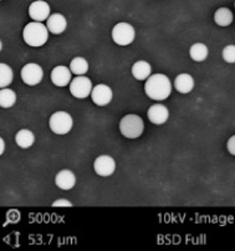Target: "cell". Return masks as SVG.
<instances>
[{"mask_svg":"<svg viewBox=\"0 0 235 251\" xmlns=\"http://www.w3.org/2000/svg\"><path fill=\"white\" fill-rule=\"evenodd\" d=\"M145 93L150 99L162 101L167 99L172 93V84L167 75L150 74L145 83Z\"/></svg>","mask_w":235,"mask_h":251,"instance_id":"obj_1","label":"cell"},{"mask_svg":"<svg viewBox=\"0 0 235 251\" xmlns=\"http://www.w3.org/2000/svg\"><path fill=\"white\" fill-rule=\"evenodd\" d=\"M22 39L30 47H43L49 39V29L43 23L31 22L25 25L22 30Z\"/></svg>","mask_w":235,"mask_h":251,"instance_id":"obj_2","label":"cell"},{"mask_svg":"<svg viewBox=\"0 0 235 251\" xmlns=\"http://www.w3.org/2000/svg\"><path fill=\"white\" fill-rule=\"evenodd\" d=\"M145 130V123L142 118L136 114H127L120 122V131L125 138L137 139L140 138Z\"/></svg>","mask_w":235,"mask_h":251,"instance_id":"obj_3","label":"cell"},{"mask_svg":"<svg viewBox=\"0 0 235 251\" xmlns=\"http://www.w3.org/2000/svg\"><path fill=\"white\" fill-rule=\"evenodd\" d=\"M74 126V119L66 111H56L49 119V127L56 135H66Z\"/></svg>","mask_w":235,"mask_h":251,"instance_id":"obj_4","label":"cell"},{"mask_svg":"<svg viewBox=\"0 0 235 251\" xmlns=\"http://www.w3.org/2000/svg\"><path fill=\"white\" fill-rule=\"evenodd\" d=\"M136 38V30L128 23H117L112 29V40L120 47L132 44Z\"/></svg>","mask_w":235,"mask_h":251,"instance_id":"obj_5","label":"cell"},{"mask_svg":"<svg viewBox=\"0 0 235 251\" xmlns=\"http://www.w3.org/2000/svg\"><path fill=\"white\" fill-rule=\"evenodd\" d=\"M70 88V93L76 99H86L91 95L92 91V81L88 79L85 75H77L71 80V83L68 84Z\"/></svg>","mask_w":235,"mask_h":251,"instance_id":"obj_6","label":"cell"},{"mask_svg":"<svg viewBox=\"0 0 235 251\" xmlns=\"http://www.w3.org/2000/svg\"><path fill=\"white\" fill-rule=\"evenodd\" d=\"M44 77V70L36 63H29L21 69V80L26 85L35 86L41 83Z\"/></svg>","mask_w":235,"mask_h":251,"instance_id":"obj_7","label":"cell"},{"mask_svg":"<svg viewBox=\"0 0 235 251\" xmlns=\"http://www.w3.org/2000/svg\"><path fill=\"white\" fill-rule=\"evenodd\" d=\"M93 170L97 175L102 177L111 176L116 170V161L109 155H100L96 157L93 163Z\"/></svg>","mask_w":235,"mask_h":251,"instance_id":"obj_8","label":"cell"},{"mask_svg":"<svg viewBox=\"0 0 235 251\" xmlns=\"http://www.w3.org/2000/svg\"><path fill=\"white\" fill-rule=\"evenodd\" d=\"M91 99L92 102L97 106H106L113 99V91L106 84H99L92 88L91 91Z\"/></svg>","mask_w":235,"mask_h":251,"instance_id":"obj_9","label":"cell"},{"mask_svg":"<svg viewBox=\"0 0 235 251\" xmlns=\"http://www.w3.org/2000/svg\"><path fill=\"white\" fill-rule=\"evenodd\" d=\"M29 17L34 22L43 23L50 17V5L44 0H35L29 5Z\"/></svg>","mask_w":235,"mask_h":251,"instance_id":"obj_10","label":"cell"},{"mask_svg":"<svg viewBox=\"0 0 235 251\" xmlns=\"http://www.w3.org/2000/svg\"><path fill=\"white\" fill-rule=\"evenodd\" d=\"M72 80V73L70 68L65 65H58L55 67L51 72V81L55 86L64 88L67 86Z\"/></svg>","mask_w":235,"mask_h":251,"instance_id":"obj_11","label":"cell"},{"mask_svg":"<svg viewBox=\"0 0 235 251\" xmlns=\"http://www.w3.org/2000/svg\"><path fill=\"white\" fill-rule=\"evenodd\" d=\"M147 116L150 122L154 125H163L170 118V110L166 105L154 104L150 105L147 110Z\"/></svg>","mask_w":235,"mask_h":251,"instance_id":"obj_12","label":"cell"},{"mask_svg":"<svg viewBox=\"0 0 235 251\" xmlns=\"http://www.w3.org/2000/svg\"><path fill=\"white\" fill-rule=\"evenodd\" d=\"M55 184L61 190H71L76 185V176L71 170L64 169V170L59 171L55 176Z\"/></svg>","mask_w":235,"mask_h":251,"instance_id":"obj_13","label":"cell"},{"mask_svg":"<svg viewBox=\"0 0 235 251\" xmlns=\"http://www.w3.org/2000/svg\"><path fill=\"white\" fill-rule=\"evenodd\" d=\"M46 26L49 29V33L59 35V34H63L67 28V20L60 13L50 14V17L46 20Z\"/></svg>","mask_w":235,"mask_h":251,"instance_id":"obj_14","label":"cell"},{"mask_svg":"<svg viewBox=\"0 0 235 251\" xmlns=\"http://www.w3.org/2000/svg\"><path fill=\"white\" fill-rule=\"evenodd\" d=\"M174 88L181 94H188L194 88V79L191 74L182 73L178 75L174 80Z\"/></svg>","mask_w":235,"mask_h":251,"instance_id":"obj_15","label":"cell"},{"mask_svg":"<svg viewBox=\"0 0 235 251\" xmlns=\"http://www.w3.org/2000/svg\"><path fill=\"white\" fill-rule=\"evenodd\" d=\"M131 73L136 80H147L150 74H152V67L146 60H138L132 65Z\"/></svg>","mask_w":235,"mask_h":251,"instance_id":"obj_16","label":"cell"},{"mask_svg":"<svg viewBox=\"0 0 235 251\" xmlns=\"http://www.w3.org/2000/svg\"><path fill=\"white\" fill-rule=\"evenodd\" d=\"M15 141H17L18 147L21 149H29L35 143V135L31 130L21 129L15 135Z\"/></svg>","mask_w":235,"mask_h":251,"instance_id":"obj_17","label":"cell"},{"mask_svg":"<svg viewBox=\"0 0 235 251\" xmlns=\"http://www.w3.org/2000/svg\"><path fill=\"white\" fill-rule=\"evenodd\" d=\"M189 55L194 61H204L209 55L208 47L203 43H195L189 49Z\"/></svg>","mask_w":235,"mask_h":251,"instance_id":"obj_18","label":"cell"},{"mask_svg":"<svg viewBox=\"0 0 235 251\" xmlns=\"http://www.w3.org/2000/svg\"><path fill=\"white\" fill-rule=\"evenodd\" d=\"M214 22L219 26H228L233 23V13L228 8H219L214 13Z\"/></svg>","mask_w":235,"mask_h":251,"instance_id":"obj_19","label":"cell"},{"mask_svg":"<svg viewBox=\"0 0 235 251\" xmlns=\"http://www.w3.org/2000/svg\"><path fill=\"white\" fill-rule=\"evenodd\" d=\"M70 70L74 75H85L88 72V61L82 56H76L71 60L70 65H68Z\"/></svg>","mask_w":235,"mask_h":251,"instance_id":"obj_20","label":"cell"},{"mask_svg":"<svg viewBox=\"0 0 235 251\" xmlns=\"http://www.w3.org/2000/svg\"><path fill=\"white\" fill-rule=\"evenodd\" d=\"M17 102V94L11 89L3 88L0 89V106L4 109H9L14 106Z\"/></svg>","mask_w":235,"mask_h":251,"instance_id":"obj_21","label":"cell"},{"mask_svg":"<svg viewBox=\"0 0 235 251\" xmlns=\"http://www.w3.org/2000/svg\"><path fill=\"white\" fill-rule=\"evenodd\" d=\"M14 79L13 69L8 64L0 63V89L8 88Z\"/></svg>","mask_w":235,"mask_h":251,"instance_id":"obj_22","label":"cell"},{"mask_svg":"<svg viewBox=\"0 0 235 251\" xmlns=\"http://www.w3.org/2000/svg\"><path fill=\"white\" fill-rule=\"evenodd\" d=\"M223 59H224L227 63L234 64L235 63V45H227V47L223 49Z\"/></svg>","mask_w":235,"mask_h":251,"instance_id":"obj_23","label":"cell"},{"mask_svg":"<svg viewBox=\"0 0 235 251\" xmlns=\"http://www.w3.org/2000/svg\"><path fill=\"white\" fill-rule=\"evenodd\" d=\"M52 206L54 207H63V206H68L71 207L72 206V202L70 201V200H66V199H58L55 200L54 202H52Z\"/></svg>","mask_w":235,"mask_h":251,"instance_id":"obj_24","label":"cell"},{"mask_svg":"<svg viewBox=\"0 0 235 251\" xmlns=\"http://www.w3.org/2000/svg\"><path fill=\"white\" fill-rule=\"evenodd\" d=\"M227 149H228V151L233 155V156H235V135L230 136V138L228 139Z\"/></svg>","mask_w":235,"mask_h":251,"instance_id":"obj_25","label":"cell"},{"mask_svg":"<svg viewBox=\"0 0 235 251\" xmlns=\"http://www.w3.org/2000/svg\"><path fill=\"white\" fill-rule=\"evenodd\" d=\"M4 151H5V143H4L3 138H0V156L3 155Z\"/></svg>","mask_w":235,"mask_h":251,"instance_id":"obj_26","label":"cell"},{"mask_svg":"<svg viewBox=\"0 0 235 251\" xmlns=\"http://www.w3.org/2000/svg\"><path fill=\"white\" fill-rule=\"evenodd\" d=\"M1 49H3V43H1V40H0V51H1Z\"/></svg>","mask_w":235,"mask_h":251,"instance_id":"obj_27","label":"cell"},{"mask_svg":"<svg viewBox=\"0 0 235 251\" xmlns=\"http://www.w3.org/2000/svg\"><path fill=\"white\" fill-rule=\"evenodd\" d=\"M234 6H235V3H234Z\"/></svg>","mask_w":235,"mask_h":251,"instance_id":"obj_28","label":"cell"},{"mask_svg":"<svg viewBox=\"0 0 235 251\" xmlns=\"http://www.w3.org/2000/svg\"><path fill=\"white\" fill-rule=\"evenodd\" d=\"M0 1H1V0H0Z\"/></svg>","mask_w":235,"mask_h":251,"instance_id":"obj_29","label":"cell"}]
</instances>
